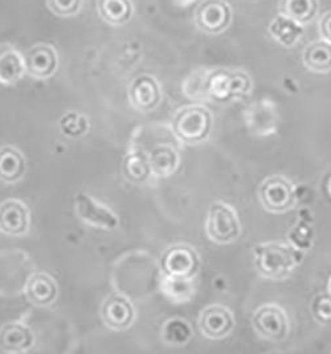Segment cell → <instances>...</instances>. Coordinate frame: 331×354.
I'll return each instance as SVG.
<instances>
[{
    "instance_id": "obj_18",
    "label": "cell",
    "mask_w": 331,
    "mask_h": 354,
    "mask_svg": "<svg viewBox=\"0 0 331 354\" xmlns=\"http://www.w3.org/2000/svg\"><path fill=\"white\" fill-rule=\"evenodd\" d=\"M97 10L101 19L111 26H124L133 17L131 0H97Z\"/></svg>"
},
{
    "instance_id": "obj_7",
    "label": "cell",
    "mask_w": 331,
    "mask_h": 354,
    "mask_svg": "<svg viewBox=\"0 0 331 354\" xmlns=\"http://www.w3.org/2000/svg\"><path fill=\"white\" fill-rule=\"evenodd\" d=\"M231 23L232 8L225 0H205L195 11V24L207 35H220Z\"/></svg>"
},
{
    "instance_id": "obj_24",
    "label": "cell",
    "mask_w": 331,
    "mask_h": 354,
    "mask_svg": "<svg viewBox=\"0 0 331 354\" xmlns=\"http://www.w3.org/2000/svg\"><path fill=\"white\" fill-rule=\"evenodd\" d=\"M269 31L272 36L285 47L294 46L302 35L300 24L283 15L273 20V23L269 27Z\"/></svg>"
},
{
    "instance_id": "obj_11",
    "label": "cell",
    "mask_w": 331,
    "mask_h": 354,
    "mask_svg": "<svg viewBox=\"0 0 331 354\" xmlns=\"http://www.w3.org/2000/svg\"><path fill=\"white\" fill-rule=\"evenodd\" d=\"M129 98L133 108L140 112H150L155 109L162 100L158 81L149 75L137 77L130 85Z\"/></svg>"
},
{
    "instance_id": "obj_10",
    "label": "cell",
    "mask_w": 331,
    "mask_h": 354,
    "mask_svg": "<svg viewBox=\"0 0 331 354\" xmlns=\"http://www.w3.org/2000/svg\"><path fill=\"white\" fill-rule=\"evenodd\" d=\"M199 328L205 337L221 339L234 330L235 319L228 308L211 306L202 312L199 317Z\"/></svg>"
},
{
    "instance_id": "obj_8",
    "label": "cell",
    "mask_w": 331,
    "mask_h": 354,
    "mask_svg": "<svg viewBox=\"0 0 331 354\" xmlns=\"http://www.w3.org/2000/svg\"><path fill=\"white\" fill-rule=\"evenodd\" d=\"M200 260L198 252L187 244H176L166 250L162 258L164 274L193 279L199 271Z\"/></svg>"
},
{
    "instance_id": "obj_21",
    "label": "cell",
    "mask_w": 331,
    "mask_h": 354,
    "mask_svg": "<svg viewBox=\"0 0 331 354\" xmlns=\"http://www.w3.org/2000/svg\"><path fill=\"white\" fill-rule=\"evenodd\" d=\"M147 158L151 167V173L158 177L171 176L179 163V156L176 150L167 144L154 147Z\"/></svg>"
},
{
    "instance_id": "obj_2",
    "label": "cell",
    "mask_w": 331,
    "mask_h": 354,
    "mask_svg": "<svg viewBox=\"0 0 331 354\" xmlns=\"http://www.w3.org/2000/svg\"><path fill=\"white\" fill-rule=\"evenodd\" d=\"M252 91V80L248 73L232 69L211 71L205 76L207 100L228 102L248 96Z\"/></svg>"
},
{
    "instance_id": "obj_17",
    "label": "cell",
    "mask_w": 331,
    "mask_h": 354,
    "mask_svg": "<svg viewBox=\"0 0 331 354\" xmlns=\"http://www.w3.org/2000/svg\"><path fill=\"white\" fill-rule=\"evenodd\" d=\"M26 296L35 306H50L57 297V286L49 274H32L26 286Z\"/></svg>"
},
{
    "instance_id": "obj_4",
    "label": "cell",
    "mask_w": 331,
    "mask_h": 354,
    "mask_svg": "<svg viewBox=\"0 0 331 354\" xmlns=\"http://www.w3.org/2000/svg\"><path fill=\"white\" fill-rule=\"evenodd\" d=\"M205 230L212 242L219 244L235 242L241 232L236 211L223 202L212 203L208 211Z\"/></svg>"
},
{
    "instance_id": "obj_23",
    "label": "cell",
    "mask_w": 331,
    "mask_h": 354,
    "mask_svg": "<svg viewBox=\"0 0 331 354\" xmlns=\"http://www.w3.org/2000/svg\"><path fill=\"white\" fill-rule=\"evenodd\" d=\"M160 288L163 293L175 303H187L195 295V284L193 279L178 277L164 274Z\"/></svg>"
},
{
    "instance_id": "obj_3",
    "label": "cell",
    "mask_w": 331,
    "mask_h": 354,
    "mask_svg": "<svg viewBox=\"0 0 331 354\" xmlns=\"http://www.w3.org/2000/svg\"><path fill=\"white\" fill-rule=\"evenodd\" d=\"M212 114L203 105H189L179 109L173 120L175 137L189 145L205 142L212 130Z\"/></svg>"
},
{
    "instance_id": "obj_1",
    "label": "cell",
    "mask_w": 331,
    "mask_h": 354,
    "mask_svg": "<svg viewBox=\"0 0 331 354\" xmlns=\"http://www.w3.org/2000/svg\"><path fill=\"white\" fill-rule=\"evenodd\" d=\"M302 257L292 244L264 243L254 248V266L265 279L285 280L302 261Z\"/></svg>"
},
{
    "instance_id": "obj_16",
    "label": "cell",
    "mask_w": 331,
    "mask_h": 354,
    "mask_svg": "<svg viewBox=\"0 0 331 354\" xmlns=\"http://www.w3.org/2000/svg\"><path fill=\"white\" fill-rule=\"evenodd\" d=\"M24 73H27L24 56L11 46H0V82L14 85Z\"/></svg>"
},
{
    "instance_id": "obj_12",
    "label": "cell",
    "mask_w": 331,
    "mask_h": 354,
    "mask_svg": "<svg viewBox=\"0 0 331 354\" xmlns=\"http://www.w3.org/2000/svg\"><path fill=\"white\" fill-rule=\"evenodd\" d=\"M30 228V211L27 206L16 199L6 201L0 205V231L10 236L24 235Z\"/></svg>"
},
{
    "instance_id": "obj_25",
    "label": "cell",
    "mask_w": 331,
    "mask_h": 354,
    "mask_svg": "<svg viewBox=\"0 0 331 354\" xmlns=\"http://www.w3.org/2000/svg\"><path fill=\"white\" fill-rule=\"evenodd\" d=\"M151 173V167L149 163V158L144 157L143 154H130L125 161V174L126 177L138 183L143 182L149 174Z\"/></svg>"
},
{
    "instance_id": "obj_6",
    "label": "cell",
    "mask_w": 331,
    "mask_h": 354,
    "mask_svg": "<svg viewBox=\"0 0 331 354\" xmlns=\"http://www.w3.org/2000/svg\"><path fill=\"white\" fill-rule=\"evenodd\" d=\"M258 336L270 341H283L289 336L290 322L284 309L274 304L260 306L252 317Z\"/></svg>"
},
{
    "instance_id": "obj_27",
    "label": "cell",
    "mask_w": 331,
    "mask_h": 354,
    "mask_svg": "<svg viewBox=\"0 0 331 354\" xmlns=\"http://www.w3.org/2000/svg\"><path fill=\"white\" fill-rule=\"evenodd\" d=\"M312 313L316 322L323 325L331 324V295H319L312 303Z\"/></svg>"
},
{
    "instance_id": "obj_14",
    "label": "cell",
    "mask_w": 331,
    "mask_h": 354,
    "mask_svg": "<svg viewBox=\"0 0 331 354\" xmlns=\"http://www.w3.org/2000/svg\"><path fill=\"white\" fill-rule=\"evenodd\" d=\"M76 211L82 221L97 227L113 230L118 225V221L111 209L98 205L85 194H79V198L76 199Z\"/></svg>"
},
{
    "instance_id": "obj_5",
    "label": "cell",
    "mask_w": 331,
    "mask_h": 354,
    "mask_svg": "<svg viewBox=\"0 0 331 354\" xmlns=\"http://www.w3.org/2000/svg\"><path fill=\"white\" fill-rule=\"evenodd\" d=\"M258 196L263 207L273 214H284L296 203L294 186L283 176L265 179L260 186Z\"/></svg>"
},
{
    "instance_id": "obj_28",
    "label": "cell",
    "mask_w": 331,
    "mask_h": 354,
    "mask_svg": "<svg viewBox=\"0 0 331 354\" xmlns=\"http://www.w3.org/2000/svg\"><path fill=\"white\" fill-rule=\"evenodd\" d=\"M319 33L323 40L331 43V11L326 12L323 17H321Z\"/></svg>"
},
{
    "instance_id": "obj_22",
    "label": "cell",
    "mask_w": 331,
    "mask_h": 354,
    "mask_svg": "<svg viewBox=\"0 0 331 354\" xmlns=\"http://www.w3.org/2000/svg\"><path fill=\"white\" fill-rule=\"evenodd\" d=\"M26 161L21 153L11 146L0 149V179L6 183H14L23 177Z\"/></svg>"
},
{
    "instance_id": "obj_20",
    "label": "cell",
    "mask_w": 331,
    "mask_h": 354,
    "mask_svg": "<svg viewBox=\"0 0 331 354\" xmlns=\"http://www.w3.org/2000/svg\"><path fill=\"white\" fill-rule=\"evenodd\" d=\"M319 11L318 0H281L280 14L300 26L312 23Z\"/></svg>"
},
{
    "instance_id": "obj_29",
    "label": "cell",
    "mask_w": 331,
    "mask_h": 354,
    "mask_svg": "<svg viewBox=\"0 0 331 354\" xmlns=\"http://www.w3.org/2000/svg\"><path fill=\"white\" fill-rule=\"evenodd\" d=\"M329 293L331 295V279H330V283H329Z\"/></svg>"
},
{
    "instance_id": "obj_13",
    "label": "cell",
    "mask_w": 331,
    "mask_h": 354,
    "mask_svg": "<svg viewBox=\"0 0 331 354\" xmlns=\"http://www.w3.org/2000/svg\"><path fill=\"white\" fill-rule=\"evenodd\" d=\"M101 315L109 328L114 330H124L133 324L134 308L125 297L114 295L105 300Z\"/></svg>"
},
{
    "instance_id": "obj_15",
    "label": "cell",
    "mask_w": 331,
    "mask_h": 354,
    "mask_svg": "<svg viewBox=\"0 0 331 354\" xmlns=\"http://www.w3.org/2000/svg\"><path fill=\"white\" fill-rule=\"evenodd\" d=\"M33 341L31 330L24 324L10 322L0 329V348L4 352H24L31 348Z\"/></svg>"
},
{
    "instance_id": "obj_26",
    "label": "cell",
    "mask_w": 331,
    "mask_h": 354,
    "mask_svg": "<svg viewBox=\"0 0 331 354\" xmlns=\"http://www.w3.org/2000/svg\"><path fill=\"white\" fill-rule=\"evenodd\" d=\"M47 6L57 17H75L81 10L82 0H47Z\"/></svg>"
},
{
    "instance_id": "obj_9",
    "label": "cell",
    "mask_w": 331,
    "mask_h": 354,
    "mask_svg": "<svg viewBox=\"0 0 331 354\" xmlns=\"http://www.w3.org/2000/svg\"><path fill=\"white\" fill-rule=\"evenodd\" d=\"M27 73L39 80L52 77L59 66L57 52L48 44H36L24 55Z\"/></svg>"
},
{
    "instance_id": "obj_19",
    "label": "cell",
    "mask_w": 331,
    "mask_h": 354,
    "mask_svg": "<svg viewBox=\"0 0 331 354\" xmlns=\"http://www.w3.org/2000/svg\"><path fill=\"white\" fill-rule=\"evenodd\" d=\"M305 66L314 73H328L331 71V43L316 40L310 43L302 56Z\"/></svg>"
}]
</instances>
